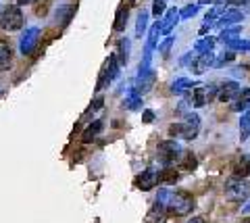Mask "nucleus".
Instances as JSON below:
<instances>
[{"instance_id": "obj_1", "label": "nucleus", "mask_w": 250, "mask_h": 223, "mask_svg": "<svg viewBox=\"0 0 250 223\" xmlns=\"http://www.w3.org/2000/svg\"><path fill=\"white\" fill-rule=\"evenodd\" d=\"M198 127H200V117L198 115H188L186 121L182 123H175V125L169 127V134L173 138H184V140H194L198 134Z\"/></svg>"}, {"instance_id": "obj_2", "label": "nucleus", "mask_w": 250, "mask_h": 223, "mask_svg": "<svg viewBox=\"0 0 250 223\" xmlns=\"http://www.w3.org/2000/svg\"><path fill=\"white\" fill-rule=\"evenodd\" d=\"M167 209L171 215H175V217H184V215H188L194 209V198H192V194H188V192H173Z\"/></svg>"}, {"instance_id": "obj_3", "label": "nucleus", "mask_w": 250, "mask_h": 223, "mask_svg": "<svg viewBox=\"0 0 250 223\" xmlns=\"http://www.w3.org/2000/svg\"><path fill=\"white\" fill-rule=\"evenodd\" d=\"M225 196L233 203H242L250 196V186L244 182V178H238L236 175V178H231L228 183H225Z\"/></svg>"}, {"instance_id": "obj_4", "label": "nucleus", "mask_w": 250, "mask_h": 223, "mask_svg": "<svg viewBox=\"0 0 250 223\" xmlns=\"http://www.w3.org/2000/svg\"><path fill=\"white\" fill-rule=\"evenodd\" d=\"M0 25H2V29H6V32H17V29L23 27V13L17 4H9L2 11Z\"/></svg>"}, {"instance_id": "obj_5", "label": "nucleus", "mask_w": 250, "mask_h": 223, "mask_svg": "<svg viewBox=\"0 0 250 223\" xmlns=\"http://www.w3.org/2000/svg\"><path fill=\"white\" fill-rule=\"evenodd\" d=\"M179 157H186V152L175 140H165V142L159 144V159L163 161V163H167V165L175 163Z\"/></svg>"}, {"instance_id": "obj_6", "label": "nucleus", "mask_w": 250, "mask_h": 223, "mask_svg": "<svg viewBox=\"0 0 250 223\" xmlns=\"http://www.w3.org/2000/svg\"><path fill=\"white\" fill-rule=\"evenodd\" d=\"M219 88H215L213 83H205V86H198L192 92V104L194 106H207L213 102V98L219 94Z\"/></svg>"}, {"instance_id": "obj_7", "label": "nucleus", "mask_w": 250, "mask_h": 223, "mask_svg": "<svg viewBox=\"0 0 250 223\" xmlns=\"http://www.w3.org/2000/svg\"><path fill=\"white\" fill-rule=\"evenodd\" d=\"M117 75H119V63H117V55H111L108 57V61L104 63L103 71H100V80H98V86L96 90H103L106 83H111Z\"/></svg>"}, {"instance_id": "obj_8", "label": "nucleus", "mask_w": 250, "mask_h": 223, "mask_svg": "<svg viewBox=\"0 0 250 223\" xmlns=\"http://www.w3.org/2000/svg\"><path fill=\"white\" fill-rule=\"evenodd\" d=\"M38 36H40V29H38V27H29V29H25V34L21 36V44H19L21 55H29V52L36 48Z\"/></svg>"}, {"instance_id": "obj_9", "label": "nucleus", "mask_w": 250, "mask_h": 223, "mask_svg": "<svg viewBox=\"0 0 250 223\" xmlns=\"http://www.w3.org/2000/svg\"><path fill=\"white\" fill-rule=\"evenodd\" d=\"M156 183H159V171H156L154 167L146 169V171H142V175L138 178V188L140 190H152Z\"/></svg>"}, {"instance_id": "obj_10", "label": "nucleus", "mask_w": 250, "mask_h": 223, "mask_svg": "<svg viewBox=\"0 0 250 223\" xmlns=\"http://www.w3.org/2000/svg\"><path fill=\"white\" fill-rule=\"evenodd\" d=\"M240 94V83L238 81H225L221 88H219V94H217V98L221 102H229V101H233Z\"/></svg>"}, {"instance_id": "obj_11", "label": "nucleus", "mask_w": 250, "mask_h": 223, "mask_svg": "<svg viewBox=\"0 0 250 223\" xmlns=\"http://www.w3.org/2000/svg\"><path fill=\"white\" fill-rule=\"evenodd\" d=\"M210 65H215V55H213V50L210 52H205V55H198L196 59H194V63H192V69H194V73H205L208 71V67Z\"/></svg>"}, {"instance_id": "obj_12", "label": "nucleus", "mask_w": 250, "mask_h": 223, "mask_svg": "<svg viewBox=\"0 0 250 223\" xmlns=\"http://www.w3.org/2000/svg\"><path fill=\"white\" fill-rule=\"evenodd\" d=\"M242 19H244V15H242L240 11H225L221 17H219L217 25L219 27H231V25H238Z\"/></svg>"}, {"instance_id": "obj_13", "label": "nucleus", "mask_w": 250, "mask_h": 223, "mask_svg": "<svg viewBox=\"0 0 250 223\" xmlns=\"http://www.w3.org/2000/svg\"><path fill=\"white\" fill-rule=\"evenodd\" d=\"M177 19H179V11L177 9H169L165 13V17L161 21V34H169L171 29L177 25Z\"/></svg>"}, {"instance_id": "obj_14", "label": "nucleus", "mask_w": 250, "mask_h": 223, "mask_svg": "<svg viewBox=\"0 0 250 223\" xmlns=\"http://www.w3.org/2000/svg\"><path fill=\"white\" fill-rule=\"evenodd\" d=\"M11 61H13V50H11V44L6 40H0V71L11 67Z\"/></svg>"}, {"instance_id": "obj_15", "label": "nucleus", "mask_w": 250, "mask_h": 223, "mask_svg": "<svg viewBox=\"0 0 250 223\" xmlns=\"http://www.w3.org/2000/svg\"><path fill=\"white\" fill-rule=\"evenodd\" d=\"M127 17H129V9L127 6H119L117 9V17H115V32H123L127 27Z\"/></svg>"}, {"instance_id": "obj_16", "label": "nucleus", "mask_w": 250, "mask_h": 223, "mask_svg": "<svg viewBox=\"0 0 250 223\" xmlns=\"http://www.w3.org/2000/svg\"><path fill=\"white\" fill-rule=\"evenodd\" d=\"M242 34V27L240 25H233V27H225L221 36H219V42H223V44H229L233 40H238V36Z\"/></svg>"}, {"instance_id": "obj_17", "label": "nucleus", "mask_w": 250, "mask_h": 223, "mask_svg": "<svg viewBox=\"0 0 250 223\" xmlns=\"http://www.w3.org/2000/svg\"><path fill=\"white\" fill-rule=\"evenodd\" d=\"M233 171H236L238 178H246V175L250 173V155H242Z\"/></svg>"}, {"instance_id": "obj_18", "label": "nucleus", "mask_w": 250, "mask_h": 223, "mask_svg": "<svg viewBox=\"0 0 250 223\" xmlns=\"http://www.w3.org/2000/svg\"><path fill=\"white\" fill-rule=\"evenodd\" d=\"M248 106H250V88H244L236 98L233 111H244V109H248Z\"/></svg>"}, {"instance_id": "obj_19", "label": "nucleus", "mask_w": 250, "mask_h": 223, "mask_svg": "<svg viewBox=\"0 0 250 223\" xmlns=\"http://www.w3.org/2000/svg\"><path fill=\"white\" fill-rule=\"evenodd\" d=\"M190 88H194V81L188 80V78H179L173 81V86H171V92L173 94H184V92H188Z\"/></svg>"}, {"instance_id": "obj_20", "label": "nucleus", "mask_w": 250, "mask_h": 223, "mask_svg": "<svg viewBox=\"0 0 250 223\" xmlns=\"http://www.w3.org/2000/svg\"><path fill=\"white\" fill-rule=\"evenodd\" d=\"M179 178V173L175 169H165V171H159V183L163 186H169V183H175Z\"/></svg>"}, {"instance_id": "obj_21", "label": "nucleus", "mask_w": 250, "mask_h": 223, "mask_svg": "<svg viewBox=\"0 0 250 223\" xmlns=\"http://www.w3.org/2000/svg\"><path fill=\"white\" fill-rule=\"evenodd\" d=\"M103 127H104V123H103V121H94L92 125H90V127L83 132V142H90V140H94V138H96L100 132H103Z\"/></svg>"}, {"instance_id": "obj_22", "label": "nucleus", "mask_w": 250, "mask_h": 223, "mask_svg": "<svg viewBox=\"0 0 250 223\" xmlns=\"http://www.w3.org/2000/svg\"><path fill=\"white\" fill-rule=\"evenodd\" d=\"M115 55H117V59H119L121 65H127V61H129V40L127 38L119 42V52H115Z\"/></svg>"}, {"instance_id": "obj_23", "label": "nucleus", "mask_w": 250, "mask_h": 223, "mask_svg": "<svg viewBox=\"0 0 250 223\" xmlns=\"http://www.w3.org/2000/svg\"><path fill=\"white\" fill-rule=\"evenodd\" d=\"M125 106H127L129 111H138L140 106H142V96L136 94L134 90H129V96L125 98Z\"/></svg>"}, {"instance_id": "obj_24", "label": "nucleus", "mask_w": 250, "mask_h": 223, "mask_svg": "<svg viewBox=\"0 0 250 223\" xmlns=\"http://www.w3.org/2000/svg\"><path fill=\"white\" fill-rule=\"evenodd\" d=\"M159 36H161V23H154V25L150 27V34H148V44H146V48H154L156 46V40H159Z\"/></svg>"}, {"instance_id": "obj_25", "label": "nucleus", "mask_w": 250, "mask_h": 223, "mask_svg": "<svg viewBox=\"0 0 250 223\" xmlns=\"http://www.w3.org/2000/svg\"><path fill=\"white\" fill-rule=\"evenodd\" d=\"M215 46V40L213 38H205V40H200L196 46H194V50L198 52V55H205V52H210Z\"/></svg>"}, {"instance_id": "obj_26", "label": "nucleus", "mask_w": 250, "mask_h": 223, "mask_svg": "<svg viewBox=\"0 0 250 223\" xmlns=\"http://www.w3.org/2000/svg\"><path fill=\"white\" fill-rule=\"evenodd\" d=\"M146 25H148V13L142 11L138 15V23H136V36L138 38H142V34L146 32Z\"/></svg>"}, {"instance_id": "obj_27", "label": "nucleus", "mask_w": 250, "mask_h": 223, "mask_svg": "<svg viewBox=\"0 0 250 223\" xmlns=\"http://www.w3.org/2000/svg\"><path fill=\"white\" fill-rule=\"evenodd\" d=\"M240 134H242V140H246V138L250 136V111L240 121Z\"/></svg>"}, {"instance_id": "obj_28", "label": "nucleus", "mask_w": 250, "mask_h": 223, "mask_svg": "<svg viewBox=\"0 0 250 223\" xmlns=\"http://www.w3.org/2000/svg\"><path fill=\"white\" fill-rule=\"evenodd\" d=\"M198 9H200V4H190V6H186V9L179 13V19H190V17H194V15L198 13Z\"/></svg>"}, {"instance_id": "obj_29", "label": "nucleus", "mask_w": 250, "mask_h": 223, "mask_svg": "<svg viewBox=\"0 0 250 223\" xmlns=\"http://www.w3.org/2000/svg\"><path fill=\"white\" fill-rule=\"evenodd\" d=\"M233 50H250V40H233L229 42Z\"/></svg>"}, {"instance_id": "obj_30", "label": "nucleus", "mask_w": 250, "mask_h": 223, "mask_svg": "<svg viewBox=\"0 0 250 223\" xmlns=\"http://www.w3.org/2000/svg\"><path fill=\"white\" fill-rule=\"evenodd\" d=\"M165 13V0H154L152 2V15L159 17V15Z\"/></svg>"}, {"instance_id": "obj_31", "label": "nucleus", "mask_w": 250, "mask_h": 223, "mask_svg": "<svg viewBox=\"0 0 250 223\" xmlns=\"http://www.w3.org/2000/svg\"><path fill=\"white\" fill-rule=\"evenodd\" d=\"M233 52H223V57L219 59V61H215V67H221V65H225V63H229V61H233Z\"/></svg>"}, {"instance_id": "obj_32", "label": "nucleus", "mask_w": 250, "mask_h": 223, "mask_svg": "<svg viewBox=\"0 0 250 223\" xmlns=\"http://www.w3.org/2000/svg\"><path fill=\"white\" fill-rule=\"evenodd\" d=\"M171 44H173V38H165V42L159 46V52H161V55H167L169 48H171Z\"/></svg>"}, {"instance_id": "obj_33", "label": "nucleus", "mask_w": 250, "mask_h": 223, "mask_svg": "<svg viewBox=\"0 0 250 223\" xmlns=\"http://www.w3.org/2000/svg\"><path fill=\"white\" fill-rule=\"evenodd\" d=\"M142 121H144V123H152V121H154V113H152V111H144V113H142Z\"/></svg>"}, {"instance_id": "obj_34", "label": "nucleus", "mask_w": 250, "mask_h": 223, "mask_svg": "<svg viewBox=\"0 0 250 223\" xmlns=\"http://www.w3.org/2000/svg\"><path fill=\"white\" fill-rule=\"evenodd\" d=\"M103 102H104V98H103V96H98V98H96V101H94V102H92V111H98V109H100V106H103Z\"/></svg>"}, {"instance_id": "obj_35", "label": "nucleus", "mask_w": 250, "mask_h": 223, "mask_svg": "<svg viewBox=\"0 0 250 223\" xmlns=\"http://www.w3.org/2000/svg\"><path fill=\"white\" fill-rule=\"evenodd\" d=\"M186 223H207V221L202 219V217H192L190 221H186Z\"/></svg>"}, {"instance_id": "obj_36", "label": "nucleus", "mask_w": 250, "mask_h": 223, "mask_svg": "<svg viewBox=\"0 0 250 223\" xmlns=\"http://www.w3.org/2000/svg\"><path fill=\"white\" fill-rule=\"evenodd\" d=\"M31 2H36V0H17V4H31Z\"/></svg>"}, {"instance_id": "obj_37", "label": "nucleus", "mask_w": 250, "mask_h": 223, "mask_svg": "<svg viewBox=\"0 0 250 223\" xmlns=\"http://www.w3.org/2000/svg\"><path fill=\"white\" fill-rule=\"evenodd\" d=\"M207 2H215V0H198V4H207Z\"/></svg>"}, {"instance_id": "obj_38", "label": "nucleus", "mask_w": 250, "mask_h": 223, "mask_svg": "<svg viewBox=\"0 0 250 223\" xmlns=\"http://www.w3.org/2000/svg\"><path fill=\"white\" fill-rule=\"evenodd\" d=\"M244 213H250V203H248V204L244 206Z\"/></svg>"}, {"instance_id": "obj_39", "label": "nucleus", "mask_w": 250, "mask_h": 223, "mask_svg": "<svg viewBox=\"0 0 250 223\" xmlns=\"http://www.w3.org/2000/svg\"><path fill=\"white\" fill-rule=\"evenodd\" d=\"M242 223H250V219H246V221H242Z\"/></svg>"}]
</instances>
